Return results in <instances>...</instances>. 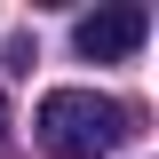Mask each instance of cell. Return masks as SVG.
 I'll use <instances>...</instances> for the list:
<instances>
[{"label": "cell", "instance_id": "2", "mask_svg": "<svg viewBox=\"0 0 159 159\" xmlns=\"http://www.w3.org/2000/svg\"><path fill=\"white\" fill-rule=\"evenodd\" d=\"M143 32H151V8H143V0H119V8H96V16L72 24V48L88 64H127L143 48Z\"/></svg>", "mask_w": 159, "mask_h": 159}, {"label": "cell", "instance_id": "3", "mask_svg": "<svg viewBox=\"0 0 159 159\" xmlns=\"http://www.w3.org/2000/svg\"><path fill=\"white\" fill-rule=\"evenodd\" d=\"M0 127H8V96H0Z\"/></svg>", "mask_w": 159, "mask_h": 159}, {"label": "cell", "instance_id": "1", "mask_svg": "<svg viewBox=\"0 0 159 159\" xmlns=\"http://www.w3.org/2000/svg\"><path fill=\"white\" fill-rule=\"evenodd\" d=\"M32 135L48 159H103L135 135V111L119 96H96V88H48L32 111Z\"/></svg>", "mask_w": 159, "mask_h": 159}]
</instances>
